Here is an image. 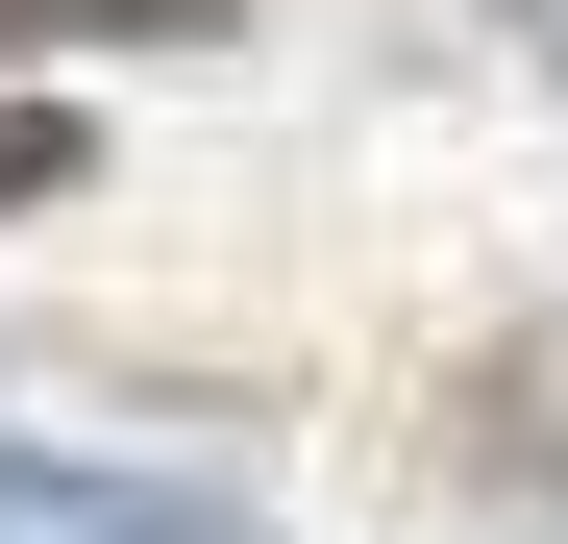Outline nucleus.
Returning <instances> with one entry per match:
<instances>
[{
    "label": "nucleus",
    "mask_w": 568,
    "mask_h": 544,
    "mask_svg": "<svg viewBox=\"0 0 568 544\" xmlns=\"http://www.w3.org/2000/svg\"><path fill=\"white\" fill-rule=\"evenodd\" d=\"M0 520H50V544H247L223 495H149V471H50V445H0Z\"/></svg>",
    "instance_id": "nucleus-1"
},
{
    "label": "nucleus",
    "mask_w": 568,
    "mask_h": 544,
    "mask_svg": "<svg viewBox=\"0 0 568 544\" xmlns=\"http://www.w3.org/2000/svg\"><path fill=\"white\" fill-rule=\"evenodd\" d=\"M74 173H100V124H74V100H0V223H50Z\"/></svg>",
    "instance_id": "nucleus-2"
},
{
    "label": "nucleus",
    "mask_w": 568,
    "mask_h": 544,
    "mask_svg": "<svg viewBox=\"0 0 568 544\" xmlns=\"http://www.w3.org/2000/svg\"><path fill=\"white\" fill-rule=\"evenodd\" d=\"M0 26H223V0H0Z\"/></svg>",
    "instance_id": "nucleus-3"
}]
</instances>
